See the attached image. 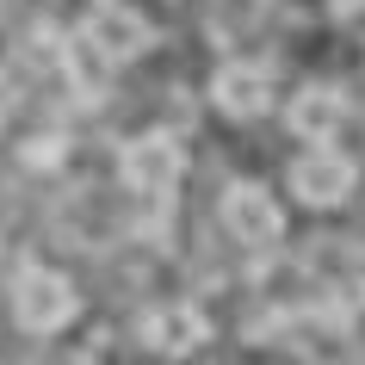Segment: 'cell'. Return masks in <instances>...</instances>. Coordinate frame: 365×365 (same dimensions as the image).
<instances>
[{"instance_id": "obj_1", "label": "cell", "mask_w": 365, "mask_h": 365, "mask_svg": "<svg viewBox=\"0 0 365 365\" xmlns=\"http://www.w3.org/2000/svg\"><path fill=\"white\" fill-rule=\"evenodd\" d=\"M304 192H316V198H334V192H341V168H334V161L309 168V173H304Z\"/></svg>"}]
</instances>
